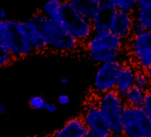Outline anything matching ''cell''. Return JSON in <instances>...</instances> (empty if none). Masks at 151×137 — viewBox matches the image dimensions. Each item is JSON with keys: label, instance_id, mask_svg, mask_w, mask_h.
I'll return each instance as SVG.
<instances>
[{"label": "cell", "instance_id": "cell-25", "mask_svg": "<svg viewBox=\"0 0 151 137\" xmlns=\"http://www.w3.org/2000/svg\"><path fill=\"white\" fill-rule=\"evenodd\" d=\"M145 28L142 26L141 23H139L138 21L134 20L133 25H132V36H136V35H139L141 33H143L145 31Z\"/></svg>", "mask_w": 151, "mask_h": 137}, {"label": "cell", "instance_id": "cell-2", "mask_svg": "<svg viewBox=\"0 0 151 137\" xmlns=\"http://www.w3.org/2000/svg\"><path fill=\"white\" fill-rule=\"evenodd\" d=\"M57 22L83 45L93 33L91 21L84 17L68 0L61 4Z\"/></svg>", "mask_w": 151, "mask_h": 137}, {"label": "cell", "instance_id": "cell-4", "mask_svg": "<svg viewBox=\"0 0 151 137\" xmlns=\"http://www.w3.org/2000/svg\"><path fill=\"white\" fill-rule=\"evenodd\" d=\"M98 105L111 129V134L115 137H124L122 116L126 107L124 99L116 90L98 95Z\"/></svg>", "mask_w": 151, "mask_h": 137}, {"label": "cell", "instance_id": "cell-24", "mask_svg": "<svg viewBox=\"0 0 151 137\" xmlns=\"http://www.w3.org/2000/svg\"><path fill=\"white\" fill-rule=\"evenodd\" d=\"M142 108L145 110V111L147 112L150 121H151V91H148L146 93L145 95V99L142 104Z\"/></svg>", "mask_w": 151, "mask_h": 137}, {"label": "cell", "instance_id": "cell-21", "mask_svg": "<svg viewBox=\"0 0 151 137\" xmlns=\"http://www.w3.org/2000/svg\"><path fill=\"white\" fill-rule=\"evenodd\" d=\"M116 10L133 13L137 7L138 0H111L110 1Z\"/></svg>", "mask_w": 151, "mask_h": 137}, {"label": "cell", "instance_id": "cell-9", "mask_svg": "<svg viewBox=\"0 0 151 137\" xmlns=\"http://www.w3.org/2000/svg\"><path fill=\"white\" fill-rule=\"evenodd\" d=\"M84 47L86 53L106 50H124L126 48V42L109 30L101 33H93L84 44Z\"/></svg>", "mask_w": 151, "mask_h": 137}, {"label": "cell", "instance_id": "cell-30", "mask_svg": "<svg viewBox=\"0 0 151 137\" xmlns=\"http://www.w3.org/2000/svg\"><path fill=\"white\" fill-rule=\"evenodd\" d=\"M7 18V12L5 9H0V20H6Z\"/></svg>", "mask_w": 151, "mask_h": 137}, {"label": "cell", "instance_id": "cell-13", "mask_svg": "<svg viewBox=\"0 0 151 137\" xmlns=\"http://www.w3.org/2000/svg\"><path fill=\"white\" fill-rule=\"evenodd\" d=\"M89 129L82 117H75L68 120L51 137H86Z\"/></svg>", "mask_w": 151, "mask_h": 137}, {"label": "cell", "instance_id": "cell-35", "mask_svg": "<svg viewBox=\"0 0 151 137\" xmlns=\"http://www.w3.org/2000/svg\"><path fill=\"white\" fill-rule=\"evenodd\" d=\"M111 0H101V2L103 3V2H110Z\"/></svg>", "mask_w": 151, "mask_h": 137}, {"label": "cell", "instance_id": "cell-11", "mask_svg": "<svg viewBox=\"0 0 151 137\" xmlns=\"http://www.w3.org/2000/svg\"><path fill=\"white\" fill-rule=\"evenodd\" d=\"M133 22L134 17L132 13L116 10L110 24V31L127 42L132 37Z\"/></svg>", "mask_w": 151, "mask_h": 137}, {"label": "cell", "instance_id": "cell-5", "mask_svg": "<svg viewBox=\"0 0 151 137\" xmlns=\"http://www.w3.org/2000/svg\"><path fill=\"white\" fill-rule=\"evenodd\" d=\"M122 121L124 137H151V121L142 107L126 105Z\"/></svg>", "mask_w": 151, "mask_h": 137}, {"label": "cell", "instance_id": "cell-17", "mask_svg": "<svg viewBox=\"0 0 151 137\" xmlns=\"http://www.w3.org/2000/svg\"><path fill=\"white\" fill-rule=\"evenodd\" d=\"M145 95H146V92L133 86L126 93L124 99L126 102V105L133 106V107H142Z\"/></svg>", "mask_w": 151, "mask_h": 137}, {"label": "cell", "instance_id": "cell-32", "mask_svg": "<svg viewBox=\"0 0 151 137\" xmlns=\"http://www.w3.org/2000/svg\"><path fill=\"white\" fill-rule=\"evenodd\" d=\"M145 71H146L147 75L148 76V78H149L150 81H151V65H150V66H148L147 68H145Z\"/></svg>", "mask_w": 151, "mask_h": 137}, {"label": "cell", "instance_id": "cell-8", "mask_svg": "<svg viewBox=\"0 0 151 137\" xmlns=\"http://www.w3.org/2000/svg\"><path fill=\"white\" fill-rule=\"evenodd\" d=\"M81 117L87 125L89 131L100 134L111 133L109 124L99 108L98 95L95 94H93V95L86 102Z\"/></svg>", "mask_w": 151, "mask_h": 137}, {"label": "cell", "instance_id": "cell-12", "mask_svg": "<svg viewBox=\"0 0 151 137\" xmlns=\"http://www.w3.org/2000/svg\"><path fill=\"white\" fill-rule=\"evenodd\" d=\"M116 9L111 2L101 4L96 14L91 21L93 33H101L110 30V24Z\"/></svg>", "mask_w": 151, "mask_h": 137}, {"label": "cell", "instance_id": "cell-34", "mask_svg": "<svg viewBox=\"0 0 151 137\" xmlns=\"http://www.w3.org/2000/svg\"><path fill=\"white\" fill-rule=\"evenodd\" d=\"M2 42V32H1V29H0V44Z\"/></svg>", "mask_w": 151, "mask_h": 137}, {"label": "cell", "instance_id": "cell-6", "mask_svg": "<svg viewBox=\"0 0 151 137\" xmlns=\"http://www.w3.org/2000/svg\"><path fill=\"white\" fill-rule=\"evenodd\" d=\"M129 61L138 68L145 70L151 65V30L132 36L126 42Z\"/></svg>", "mask_w": 151, "mask_h": 137}, {"label": "cell", "instance_id": "cell-19", "mask_svg": "<svg viewBox=\"0 0 151 137\" xmlns=\"http://www.w3.org/2000/svg\"><path fill=\"white\" fill-rule=\"evenodd\" d=\"M132 14L134 20L141 23L146 30H151V9L137 6Z\"/></svg>", "mask_w": 151, "mask_h": 137}, {"label": "cell", "instance_id": "cell-16", "mask_svg": "<svg viewBox=\"0 0 151 137\" xmlns=\"http://www.w3.org/2000/svg\"><path fill=\"white\" fill-rule=\"evenodd\" d=\"M84 17L92 21L96 14L101 0H68Z\"/></svg>", "mask_w": 151, "mask_h": 137}, {"label": "cell", "instance_id": "cell-31", "mask_svg": "<svg viewBox=\"0 0 151 137\" xmlns=\"http://www.w3.org/2000/svg\"><path fill=\"white\" fill-rule=\"evenodd\" d=\"M60 82L62 85H67V84H68V79L67 77H61L60 79Z\"/></svg>", "mask_w": 151, "mask_h": 137}, {"label": "cell", "instance_id": "cell-28", "mask_svg": "<svg viewBox=\"0 0 151 137\" xmlns=\"http://www.w3.org/2000/svg\"><path fill=\"white\" fill-rule=\"evenodd\" d=\"M45 110L49 112V113H53L57 110V106L53 103H51V102H46L45 104Z\"/></svg>", "mask_w": 151, "mask_h": 137}, {"label": "cell", "instance_id": "cell-14", "mask_svg": "<svg viewBox=\"0 0 151 137\" xmlns=\"http://www.w3.org/2000/svg\"><path fill=\"white\" fill-rule=\"evenodd\" d=\"M137 70L138 68L129 61L124 63L122 70L119 72L116 87L115 89L116 92L123 98L125 96L129 89L134 86V79Z\"/></svg>", "mask_w": 151, "mask_h": 137}, {"label": "cell", "instance_id": "cell-20", "mask_svg": "<svg viewBox=\"0 0 151 137\" xmlns=\"http://www.w3.org/2000/svg\"><path fill=\"white\" fill-rule=\"evenodd\" d=\"M134 86L146 93L151 91V81L145 70H141V68L137 70L134 79Z\"/></svg>", "mask_w": 151, "mask_h": 137}, {"label": "cell", "instance_id": "cell-10", "mask_svg": "<svg viewBox=\"0 0 151 137\" xmlns=\"http://www.w3.org/2000/svg\"><path fill=\"white\" fill-rule=\"evenodd\" d=\"M18 28L37 53L48 51V43L45 34L30 20L18 22Z\"/></svg>", "mask_w": 151, "mask_h": 137}, {"label": "cell", "instance_id": "cell-15", "mask_svg": "<svg viewBox=\"0 0 151 137\" xmlns=\"http://www.w3.org/2000/svg\"><path fill=\"white\" fill-rule=\"evenodd\" d=\"M88 58L96 64H101L110 61H123L126 62L129 60L126 48L124 50H106V51H98V52H88Z\"/></svg>", "mask_w": 151, "mask_h": 137}, {"label": "cell", "instance_id": "cell-1", "mask_svg": "<svg viewBox=\"0 0 151 137\" xmlns=\"http://www.w3.org/2000/svg\"><path fill=\"white\" fill-rule=\"evenodd\" d=\"M45 36L48 51L58 53H70L84 46L57 21L46 17L42 12L36 13L30 19Z\"/></svg>", "mask_w": 151, "mask_h": 137}, {"label": "cell", "instance_id": "cell-36", "mask_svg": "<svg viewBox=\"0 0 151 137\" xmlns=\"http://www.w3.org/2000/svg\"><path fill=\"white\" fill-rule=\"evenodd\" d=\"M5 1H6V0H5Z\"/></svg>", "mask_w": 151, "mask_h": 137}, {"label": "cell", "instance_id": "cell-22", "mask_svg": "<svg viewBox=\"0 0 151 137\" xmlns=\"http://www.w3.org/2000/svg\"><path fill=\"white\" fill-rule=\"evenodd\" d=\"M15 59L11 53L2 45L0 44V70L14 62Z\"/></svg>", "mask_w": 151, "mask_h": 137}, {"label": "cell", "instance_id": "cell-26", "mask_svg": "<svg viewBox=\"0 0 151 137\" xmlns=\"http://www.w3.org/2000/svg\"><path fill=\"white\" fill-rule=\"evenodd\" d=\"M69 101H70V98L66 94H61L58 96V102L60 105H66L69 102Z\"/></svg>", "mask_w": 151, "mask_h": 137}, {"label": "cell", "instance_id": "cell-7", "mask_svg": "<svg viewBox=\"0 0 151 137\" xmlns=\"http://www.w3.org/2000/svg\"><path fill=\"white\" fill-rule=\"evenodd\" d=\"M124 63L123 61H117L99 64L93 76V93L96 95H101L114 91Z\"/></svg>", "mask_w": 151, "mask_h": 137}, {"label": "cell", "instance_id": "cell-23", "mask_svg": "<svg viewBox=\"0 0 151 137\" xmlns=\"http://www.w3.org/2000/svg\"><path fill=\"white\" fill-rule=\"evenodd\" d=\"M46 102L45 97L39 94L33 95L29 100V105L34 110H45Z\"/></svg>", "mask_w": 151, "mask_h": 137}, {"label": "cell", "instance_id": "cell-33", "mask_svg": "<svg viewBox=\"0 0 151 137\" xmlns=\"http://www.w3.org/2000/svg\"><path fill=\"white\" fill-rule=\"evenodd\" d=\"M6 113V109L5 107L3 106V104L0 102V116H2Z\"/></svg>", "mask_w": 151, "mask_h": 137}, {"label": "cell", "instance_id": "cell-29", "mask_svg": "<svg viewBox=\"0 0 151 137\" xmlns=\"http://www.w3.org/2000/svg\"><path fill=\"white\" fill-rule=\"evenodd\" d=\"M86 137H115V136L112 135L111 133H109V134H100V133L89 131L87 135H86Z\"/></svg>", "mask_w": 151, "mask_h": 137}, {"label": "cell", "instance_id": "cell-18", "mask_svg": "<svg viewBox=\"0 0 151 137\" xmlns=\"http://www.w3.org/2000/svg\"><path fill=\"white\" fill-rule=\"evenodd\" d=\"M62 2L60 0H47L43 5L41 12L48 18L57 21Z\"/></svg>", "mask_w": 151, "mask_h": 137}, {"label": "cell", "instance_id": "cell-3", "mask_svg": "<svg viewBox=\"0 0 151 137\" xmlns=\"http://www.w3.org/2000/svg\"><path fill=\"white\" fill-rule=\"evenodd\" d=\"M2 32L1 44L16 60L30 56L37 52L24 37L18 28V22L12 19L0 20Z\"/></svg>", "mask_w": 151, "mask_h": 137}, {"label": "cell", "instance_id": "cell-27", "mask_svg": "<svg viewBox=\"0 0 151 137\" xmlns=\"http://www.w3.org/2000/svg\"><path fill=\"white\" fill-rule=\"evenodd\" d=\"M137 6L151 9V0H138Z\"/></svg>", "mask_w": 151, "mask_h": 137}]
</instances>
